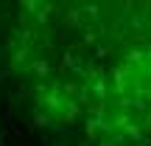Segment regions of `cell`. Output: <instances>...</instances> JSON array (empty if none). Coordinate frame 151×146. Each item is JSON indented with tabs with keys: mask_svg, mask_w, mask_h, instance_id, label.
Wrapping results in <instances>:
<instances>
[{
	"mask_svg": "<svg viewBox=\"0 0 151 146\" xmlns=\"http://www.w3.org/2000/svg\"><path fill=\"white\" fill-rule=\"evenodd\" d=\"M22 104L59 146H151V0L70 6Z\"/></svg>",
	"mask_w": 151,
	"mask_h": 146,
	"instance_id": "obj_1",
	"label": "cell"
}]
</instances>
